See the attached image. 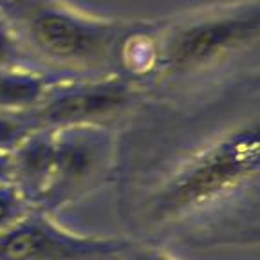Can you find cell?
I'll list each match as a JSON object with an SVG mask.
<instances>
[{
  "label": "cell",
  "mask_w": 260,
  "mask_h": 260,
  "mask_svg": "<svg viewBox=\"0 0 260 260\" xmlns=\"http://www.w3.org/2000/svg\"><path fill=\"white\" fill-rule=\"evenodd\" d=\"M11 183V152L0 150V184Z\"/></svg>",
  "instance_id": "obj_13"
},
{
  "label": "cell",
  "mask_w": 260,
  "mask_h": 260,
  "mask_svg": "<svg viewBox=\"0 0 260 260\" xmlns=\"http://www.w3.org/2000/svg\"><path fill=\"white\" fill-rule=\"evenodd\" d=\"M132 239L81 235L32 208L0 233V260H100L121 256Z\"/></svg>",
  "instance_id": "obj_6"
},
{
  "label": "cell",
  "mask_w": 260,
  "mask_h": 260,
  "mask_svg": "<svg viewBox=\"0 0 260 260\" xmlns=\"http://www.w3.org/2000/svg\"><path fill=\"white\" fill-rule=\"evenodd\" d=\"M121 256H109V258H100V260H119Z\"/></svg>",
  "instance_id": "obj_14"
},
{
  "label": "cell",
  "mask_w": 260,
  "mask_h": 260,
  "mask_svg": "<svg viewBox=\"0 0 260 260\" xmlns=\"http://www.w3.org/2000/svg\"><path fill=\"white\" fill-rule=\"evenodd\" d=\"M157 65L148 100L199 102L208 87L249 80L248 58L260 42V2L233 0L155 22Z\"/></svg>",
  "instance_id": "obj_2"
},
{
  "label": "cell",
  "mask_w": 260,
  "mask_h": 260,
  "mask_svg": "<svg viewBox=\"0 0 260 260\" xmlns=\"http://www.w3.org/2000/svg\"><path fill=\"white\" fill-rule=\"evenodd\" d=\"M54 161L53 130H32L11 150V184L38 208L51 183Z\"/></svg>",
  "instance_id": "obj_7"
},
{
  "label": "cell",
  "mask_w": 260,
  "mask_h": 260,
  "mask_svg": "<svg viewBox=\"0 0 260 260\" xmlns=\"http://www.w3.org/2000/svg\"><path fill=\"white\" fill-rule=\"evenodd\" d=\"M146 100V90L121 74L63 78L54 83L40 105L18 116L29 132L71 126L121 128Z\"/></svg>",
  "instance_id": "obj_4"
},
{
  "label": "cell",
  "mask_w": 260,
  "mask_h": 260,
  "mask_svg": "<svg viewBox=\"0 0 260 260\" xmlns=\"http://www.w3.org/2000/svg\"><path fill=\"white\" fill-rule=\"evenodd\" d=\"M31 210V204L11 183L0 184V233L9 230Z\"/></svg>",
  "instance_id": "obj_10"
},
{
  "label": "cell",
  "mask_w": 260,
  "mask_h": 260,
  "mask_svg": "<svg viewBox=\"0 0 260 260\" xmlns=\"http://www.w3.org/2000/svg\"><path fill=\"white\" fill-rule=\"evenodd\" d=\"M119 260H179V258L172 255L167 248H162V246L132 240V244L126 248V251L123 253Z\"/></svg>",
  "instance_id": "obj_12"
},
{
  "label": "cell",
  "mask_w": 260,
  "mask_h": 260,
  "mask_svg": "<svg viewBox=\"0 0 260 260\" xmlns=\"http://www.w3.org/2000/svg\"><path fill=\"white\" fill-rule=\"evenodd\" d=\"M118 136L116 126L53 130V175L44 199L35 210L56 215L112 179L118 162Z\"/></svg>",
  "instance_id": "obj_5"
},
{
  "label": "cell",
  "mask_w": 260,
  "mask_h": 260,
  "mask_svg": "<svg viewBox=\"0 0 260 260\" xmlns=\"http://www.w3.org/2000/svg\"><path fill=\"white\" fill-rule=\"evenodd\" d=\"M69 76L38 67H4L0 69V110L24 114L38 107L54 83Z\"/></svg>",
  "instance_id": "obj_8"
},
{
  "label": "cell",
  "mask_w": 260,
  "mask_h": 260,
  "mask_svg": "<svg viewBox=\"0 0 260 260\" xmlns=\"http://www.w3.org/2000/svg\"><path fill=\"white\" fill-rule=\"evenodd\" d=\"M4 67H35V65L11 25L0 15V69Z\"/></svg>",
  "instance_id": "obj_9"
},
{
  "label": "cell",
  "mask_w": 260,
  "mask_h": 260,
  "mask_svg": "<svg viewBox=\"0 0 260 260\" xmlns=\"http://www.w3.org/2000/svg\"><path fill=\"white\" fill-rule=\"evenodd\" d=\"M27 134V126L18 114L0 110V150L11 152Z\"/></svg>",
  "instance_id": "obj_11"
},
{
  "label": "cell",
  "mask_w": 260,
  "mask_h": 260,
  "mask_svg": "<svg viewBox=\"0 0 260 260\" xmlns=\"http://www.w3.org/2000/svg\"><path fill=\"white\" fill-rule=\"evenodd\" d=\"M35 67L69 78L118 74V54L136 20L83 11L67 0H0Z\"/></svg>",
  "instance_id": "obj_3"
},
{
  "label": "cell",
  "mask_w": 260,
  "mask_h": 260,
  "mask_svg": "<svg viewBox=\"0 0 260 260\" xmlns=\"http://www.w3.org/2000/svg\"><path fill=\"white\" fill-rule=\"evenodd\" d=\"M242 81L199 102L146 100L119 128L121 215L139 242L258 240L260 121Z\"/></svg>",
  "instance_id": "obj_1"
}]
</instances>
